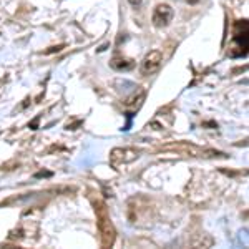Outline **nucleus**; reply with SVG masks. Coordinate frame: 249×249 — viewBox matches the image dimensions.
I'll list each match as a JSON object with an SVG mask.
<instances>
[{"label": "nucleus", "instance_id": "nucleus-1", "mask_svg": "<svg viewBox=\"0 0 249 249\" xmlns=\"http://www.w3.org/2000/svg\"><path fill=\"white\" fill-rule=\"evenodd\" d=\"M95 213H96V228H98L100 238H102V246L111 248L116 238V231L110 219V214H108L105 203L102 201L95 203Z\"/></svg>", "mask_w": 249, "mask_h": 249}, {"label": "nucleus", "instance_id": "nucleus-5", "mask_svg": "<svg viewBox=\"0 0 249 249\" xmlns=\"http://www.w3.org/2000/svg\"><path fill=\"white\" fill-rule=\"evenodd\" d=\"M138 156H140V151L133 150V148H115L110 153V161L111 164L118 166V164L135 161V160H138Z\"/></svg>", "mask_w": 249, "mask_h": 249}, {"label": "nucleus", "instance_id": "nucleus-6", "mask_svg": "<svg viewBox=\"0 0 249 249\" xmlns=\"http://www.w3.org/2000/svg\"><path fill=\"white\" fill-rule=\"evenodd\" d=\"M110 65L116 71H128V70H131V68L135 67V63H133V60H128L124 57H118V55H116V57L111 58Z\"/></svg>", "mask_w": 249, "mask_h": 249}, {"label": "nucleus", "instance_id": "nucleus-9", "mask_svg": "<svg viewBox=\"0 0 249 249\" xmlns=\"http://www.w3.org/2000/svg\"><path fill=\"white\" fill-rule=\"evenodd\" d=\"M190 5H196V3H199V0H186Z\"/></svg>", "mask_w": 249, "mask_h": 249}, {"label": "nucleus", "instance_id": "nucleus-3", "mask_svg": "<svg viewBox=\"0 0 249 249\" xmlns=\"http://www.w3.org/2000/svg\"><path fill=\"white\" fill-rule=\"evenodd\" d=\"M173 15H175V12H173L171 5L160 3V5L155 7L153 15H151V22H153L156 29H164V27H168L171 23Z\"/></svg>", "mask_w": 249, "mask_h": 249}, {"label": "nucleus", "instance_id": "nucleus-2", "mask_svg": "<svg viewBox=\"0 0 249 249\" xmlns=\"http://www.w3.org/2000/svg\"><path fill=\"white\" fill-rule=\"evenodd\" d=\"M248 53V20H238L234 25L232 45L230 48L231 57H244Z\"/></svg>", "mask_w": 249, "mask_h": 249}, {"label": "nucleus", "instance_id": "nucleus-4", "mask_svg": "<svg viewBox=\"0 0 249 249\" xmlns=\"http://www.w3.org/2000/svg\"><path fill=\"white\" fill-rule=\"evenodd\" d=\"M163 65V53L160 50H151L144 55L142 62V73L143 75H153Z\"/></svg>", "mask_w": 249, "mask_h": 249}, {"label": "nucleus", "instance_id": "nucleus-7", "mask_svg": "<svg viewBox=\"0 0 249 249\" xmlns=\"http://www.w3.org/2000/svg\"><path fill=\"white\" fill-rule=\"evenodd\" d=\"M144 96H146V91H144L143 88H136V90H133V93L124 100V105L126 107H140L142 105V102L144 100Z\"/></svg>", "mask_w": 249, "mask_h": 249}, {"label": "nucleus", "instance_id": "nucleus-8", "mask_svg": "<svg viewBox=\"0 0 249 249\" xmlns=\"http://www.w3.org/2000/svg\"><path fill=\"white\" fill-rule=\"evenodd\" d=\"M128 2H130V5L138 7V5H142V3H143V0H128Z\"/></svg>", "mask_w": 249, "mask_h": 249}]
</instances>
